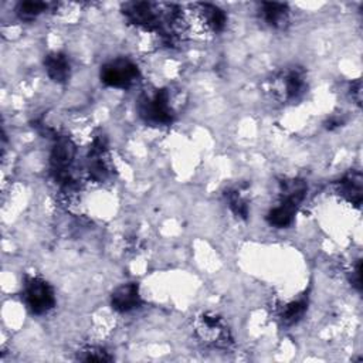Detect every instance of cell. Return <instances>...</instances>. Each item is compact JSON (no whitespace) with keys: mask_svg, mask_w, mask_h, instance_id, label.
I'll use <instances>...</instances> for the list:
<instances>
[{"mask_svg":"<svg viewBox=\"0 0 363 363\" xmlns=\"http://www.w3.org/2000/svg\"><path fill=\"white\" fill-rule=\"evenodd\" d=\"M308 186L301 179H286L279 183L277 204L268 211L267 221L275 228H285L294 221L299 206L305 200Z\"/></svg>","mask_w":363,"mask_h":363,"instance_id":"6da1fadb","label":"cell"},{"mask_svg":"<svg viewBox=\"0 0 363 363\" xmlns=\"http://www.w3.org/2000/svg\"><path fill=\"white\" fill-rule=\"evenodd\" d=\"M139 116L152 126H167L174 121L170 92L166 88L147 91L138 102Z\"/></svg>","mask_w":363,"mask_h":363,"instance_id":"7a4b0ae2","label":"cell"},{"mask_svg":"<svg viewBox=\"0 0 363 363\" xmlns=\"http://www.w3.org/2000/svg\"><path fill=\"white\" fill-rule=\"evenodd\" d=\"M269 91L281 102L298 101L306 91V75L299 67H286L269 81Z\"/></svg>","mask_w":363,"mask_h":363,"instance_id":"3957f363","label":"cell"},{"mask_svg":"<svg viewBox=\"0 0 363 363\" xmlns=\"http://www.w3.org/2000/svg\"><path fill=\"white\" fill-rule=\"evenodd\" d=\"M23 301L34 315H45L55 306L52 286L38 275H26L23 284Z\"/></svg>","mask_w":363,"mask_h":363,"instance_id":"277c9868","label":"cell"},{"mask_svg":"<svg viewBox=\"0 0 363 363\" xmlns=\"http://www.w3.org/2000/svg\"><path fill=\"white\" fill-rule=\"evenodd\" d=\"M99 77L101 82L109 88L126 89L139 81L140 72L133 61L121 57L104 64Z\"/></svg>","mask_w":363,"mask_h":363,"instance_id":"5b68a950","label":"cell"},{"mask_svg":"<svg viewBox=\"0 0 363 363\" xmlns=\"http://www.w3.org/2000/svg\"><path fill=\"white\" fill-rule=\"evenodd\" d=\"M112 173L108 143L104 135H98L89 147L88 160H86V176L91 182L102 183Z\"/></svg>","mask_w":363,"mask_h":363,"instance_id":"8992f818","label":"cell"},{"mask_svg":"<svg viewBox=\"0 0 363 363\" xmlns=\"http://www.w3.org/2000/svg\"><path fill=\"white\" fill-rule=\"evenodd\" d=\"M196 332L200 340L210 346L225 347L231 342L228 328L224 320L214 313H203L197 319Z\"/></svg>","mask_w":363,"mask_h":363,"instance_id":"52a82bcc","label":"cell"},{"mask_svg":"<svg viewBox=\"0 0 363 363\" xmlns=\"http://www.w3.org/2000/svg\"><path fill=\"white\" fill-rule=\"evenodd\" d=\"M335 191L342 200L359 208L363 199L362 173L359 170H350L345 173L337 182H335Z\"/></svg>","mask_w":363,"mask_h":363,"instance_id":"ba28073f","label":"cell"},{"mask_svg":"<svg viewBox=\"0 0 363 363\" xmlns=\"http://www.w3.org/2000/svg\"><path fill=\"white\" fill-rule=\"evenodd\" d=\"M111 305L116 312L121 313L138 309L142 305L139 286L133 282L119 285L111 295Z\"/></svg>","mask_w":363,"mask_h":363,"instance_id":"9c48e42d","label":"cell"},{"mask_svg":"<svg viewBox=\"0 0 363 363\" xmlns=\"http://www.w3.org/2000/svg\"><path fill=\"white\" fill-rule=\"evenodd\" d=\"M44 69L48 78L55 84H65L71 77L69 60L61 51H52L45 55Z\"/></svg>","mask_w":363,"mask_h":363,"instance_id":"30bf717a","label":"cell"},{"mask_svg":"<svg viewBox=\"0 0 363 363\" xmlns=\"http://www.w3.org/2000/svg\"><path fill=\"white\" fill-rule=\"evenodd\" d=\"M259 17L268 27L282 30L289 23L288 4L277 1H264L259 4Z\"/></svg>","mask_w":363,"mask_h":363,"instance_id":"8fae6325","label":"cell"},{"mask_svg":"<svg viewBox=\"0 0 363 363\" xmlns=\"http://www.w3.org/2000/svg\"><path fill=\"white\" fill-rule=\"evenodd\" d=\"M225 199L230 210L237 218L247 220L250 214V204L245 191V186H235L225 193Z\"/></svg>","mask_w":363,"mask_h":363,"instance_id":"7c38bea8","label":"cell"},{"mask_svg":"<svg viewBox=\"0 0 363 363\" xmlns=\"http://www.w3.org/2000/svg\"><path fill=\"white\" fill-rule=\"evenodd\" d=\"M306 308H308V299L305 296H301L295 301L288 302L282 308L279 318L285 326H291V325L296 323L303 316V313L306 312Z\"/></svg>","mask_w":363,"mask_h":363,"instance_id":"4fadbf2b","label":"cell"},{"mask_svg":"<svg viewBox=\"0 0 363 363\" xmlns=\"http://www.w3.org/2000/svg\"><path fill=\"white\" fill-rule=\"evenodd\" d=\"M77 359L82 362H112L113 356L102 346L86 345L78 350Z\"/></svg>","mask_w":363,"mask_h":363,"instance_id":"5bb4252c","label":"cell"},{"mask_svg":"<svg viewBox=\"0 0 363 363\" xmlns=\"http://www.w3.org/2000/svg\"><path fill=\"white\" fill-rule=\"evenodd\" d=\"M48 7H50V3H44V1H21L18 3L16 11L20 20L31 21V20H35L44 11H47Z\"/></svg>","mask_w":363,"mask_h":363,"instance_id":"9a60e30c","label":"cell"},{"mask_svg":"<svg viewBox=\"0 0 363 363\" xmlns=\"http://www.w3.org/2000/svg\"><path fill=\"white\" fill-rule=\"evenodd\" d=\"M350 282H352V285H353L357 291L362 289V261H360V259H356L354 265L352 267Z\"/></svg>","mask_w":363,"mask_h":363,"instance_id":"2e32d148","label":"cell"},{"mask_svg":"<svg viewBox=\"0 0 363 363\" xmlns=\"http://www.w3.org/2000/svg\"><path fill=\"white\" fill-rule=\"evenodd\" d=\"M350 95L354 99V102L357 105H360V101H362V82H360V79H356L354 82L350 84Z\"/></svg>","mask_w":363,"mask_h":363,"instance_id":"e0dca14e","label":"cell"},{"mask_svg":"<svg viewBox=\"0 0 363 363\" xmlns=\"http://www.w3.org/2000/svg\"><path fill=\"white\" fill-rule=\"evenodd\" d=\"M342 123H343V119H342V118H337V116H332V118H329V119L326 121L325 126H326V129H329V130H333L335 128H339V126H342Z\"/></svg>","mask_w":363,"mask_h":363,"instance_id":"ac0fdd59","label":"cell"}]
</instances>
